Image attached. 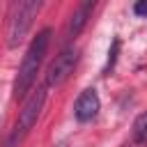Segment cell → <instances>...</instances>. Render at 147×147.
<instances>
[{"label": "cell", "mask_w": 147, "mask_h": 147, "mask_svg": "<svg viewBox=\"0 0 147 147\" xmlns=\"http://www.w3.org/2000/svg\"><path fill=\"white\" fill-rule=\"evenodd\" d=\"M94 7H96L94 0H85V2H80V5L76 7V11L71 14V21H69V28H67V37H69V39H76V37L83 32V28L87 25V21L92 18Z\"/></svg>", "instance_id": "8992f818"}, {"label": "cell", "mask_w": 147, "mask_h": 147, "mask_svg": "<svg viewBox=\"0 0 147 147\" xmlns=\"http://www.w3.org/2000/svg\"><path fill=\"white\" fill-rule=\"evenodd\" d=\"M131 142L138 145V147L147 145V110H142V113L136 117L133 129H131Z\"/></svg>", "instance_id": "52a82bcc"}, {"label": "cell", "mask_w": 147, "mask_h": 147, "mask_svg": "<svg viewBox=\"0 0 147 147\" xmlns=\"http://www.w3.org/2000/svg\"><path fill=\"white\" fill-rule=\"evenodd\" d=\"M39 9H41L39 0H21L11 7L9 25H7V46L9 48H16L28 37V32L32 28V21L39 14Z\"/></svg>", "instance_id": "7a4b0ae2"}, {"label": "cell", "mask_w": 147, "mask_h": 147, "mask_svg": "<svg viewBox=\"0 0 147 147\" xmlns=\"http://www.w3.org/2000/svg\"><path fill=\"white\" fill-rule=\"evenodd\" d=\"M99 110H101V101H99L96 90H92V87L83 90L80 96L76 99V106H74V115H76V119L83 122V124H85V122H92V119L99 115Z\"/></svg>", "instance_id": "5b68a950"}, {"label": "cell", "mask_w": 147, "mask_h": 147, "mask_svg": "<svg viewBox=\"0 0 147 147\" xmlns=\"http://www.w3.org/2000/svg\"><path fill=\"white\" fill-rule=\"evenodd\" d=\"M122 147H138V145H133V142H131V140H129V142H124V145H122Z\"/></svg>", "instance_id": "30bf717a"}, {"label": "cell", "mask_w": 147, "mask_h": 147, "mask_svg": "<svg viewBox=\"0 0 147 147\" xmlns=\"http://www.w3.org/2000/svg\"><path fill=\"white\" fill-rule=\"evenodd\" d=\"M133 14L136 16H147V0H138L133 5Z\"/></svg>", "instance_id": "9c48e42d"}, {"label": "cell", "mask_w": 147, "mask_h": 147, "mask_svg": "<svg viewBox=\"0 0 147 147\" xmlns=\"http://www.w3.org/2000/svg\"><path fill=\"white\" fill-rule=\"evenodd\" d=\"M51 34H53V30L44 28L37 32V37H32V41L23 55V62L18 67V74H16V83H14V96L16 99H23L30 92V87L34 85V78L39 74V67H41L44 55H46L48 44H51Z\"/></svg>", "instance_id": "6da1fadb"}, {"label": "cell", "mask_w": 147, "mask_h": 147, "mask_svg": "<svg viewBox=\"0 0 147 147\" xmlns=\"http://www.w3.org/2000/svg\"><path fill=\"white\" fill-rule=\"evenodd\" d=\"M78 48L76 46H67L53 62H51V67H48V71H46V87H60L71 74H74V69H76V64H78Z\"/></svg>", "instance_id": "277c9868"}, {"label": "cell", "mask_w": 147, "mask_h": 147, "mask_svg": "<svg viewBox=\"0 0 147 147\" xmlns=\"http://www.w3.org/2000/svg\"><path fill=\"white\" fill-rule=\"evenodd\" d=\"M44 103H46V85L37 87V90L23 101V108H21V113H18V119H16V126H14V133H11L7 147H14L16 142H21V140L32 131V126L37 124V119H39V115H41Z\"/></svg>", "instance_id": "3957f363"}, {"label": "cell", "mask_w": 147, "mask_h": 147, "mask_svg": "<svg viewBox=\"0 0 147 147\" xmlns=\"http://www.w3.org/2000/svg\"><path fill=\"white\" fill-rule=\"evenodd\" d=\"M117 53H119V39H113V46H110V51H108V62H106L103 74H108V71L115 67V62H117Z\"/></svg>", "instance_id": "ba28073f"}]
</instances>
